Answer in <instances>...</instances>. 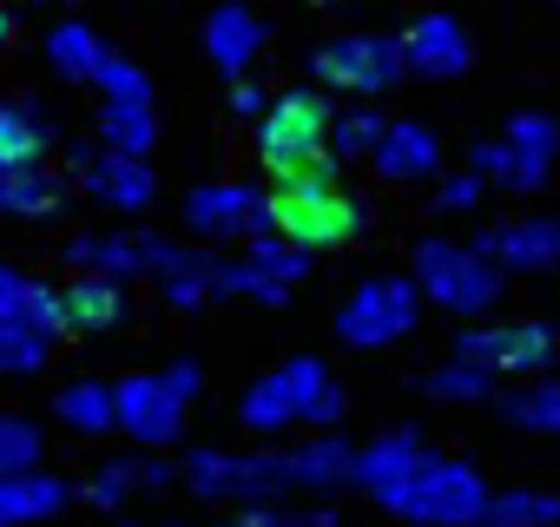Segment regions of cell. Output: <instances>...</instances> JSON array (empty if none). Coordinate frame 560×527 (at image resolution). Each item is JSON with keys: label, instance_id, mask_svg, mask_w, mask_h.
<instances>
[{"label": "cell", "instance_id": "obj_1", "mask_svg": "<svg viewBox=\"0 0 560 527\" xmlns=\"http://www.w3.org/2000/svg\"><path fill=\"white\" fill-rule=\"evenodd\" d=\"M343 165H317V172H304V178H291V185H277L270 191V237H284L291 250H337V244H357L363 237V224H370V211L343 191V178H337Z\"/></svg>", "mask_w": 560, "mask_h": 527}, {"label": "cell", "instance_id": "obj_2", "mask_svg": "<svg viewBox=\"0 0 560 527\" xmlns=\"http://www.w3.org/2000/svg\"><path fill=\"white\" fill-rule=\"evenodd\" d=\"M185 488L198 501H231L244 507H277V494H291V448H264V455H231V448H191L178 461Z\"/></svg>", "mask_w": 560, "mask_h": 527}, {"label": "cell", "instance_id": "obj_3", "mask_svg": "<svg viewBox=\"0 0 560 527\" xmlns=\"http://www.w3.org/2000/svg\"><path fill=\"white\" fill-rule=\"evenodd\" d=\"M330 106L317 93H284L264 119H257V159L277 185H291L317 165H330Z\"/></svg>", "mask_w": 560, "mask_h": 527}, {"label": "cell", "instance_id": "obj_4", "mask_svg": "<svg viewBox=\"0 0 560 527\" xmlns=\"http://www.w3.org/2000/svg\"><path fill=\"white\" fill-rule=\"evenodd\" d=\"M488 475L475 468V461H462V455H422V468H416V481L402 488V501H396V514L409 520V527H475L481 514H488Z\"/></svg>", "mask_w": 560, "mask_h": 527}, {"label": "cell", "instance_id": "obj_5", "mask_svg": "<svg viewBox=\"0 0 560 527\" xmlns=\"http://www.w3.org/2000/svg\"><path fill=\"white\" fill-rule=\"evenodd\" d=\"M416 291L429 304H442L448 317H481L501 297V271H494V264H481L455 237H422L416 244Z\"/></svg>", "mask_w": 560, "mask_h": 527}, {"label": "cell", "instance_id": "obj_6", "mask_svg": "<svg viewBox=\"0 0 560 527\" xmlns=\"http://www.w3.org/2000/svg\"><path fill=\"white\" fill-rule=\"evenodd\" d=\"M93 86H100V139H106V152L145 159L159 145V93H152V80L126 54H106Z\"/></svg>", "mask_w": 560, "mask_h": 527}, {"label": "cell", "instance_id": "obj_7", "mask_svg": "<svg viewBox=\"0 0 560 527\" xmlns=\"http://www.w3.org/2000/svg\"><path fill=\"white\" fill-rule=\"evenodd\" d=\"M553 152H560V126L547 113H514L501 139L475 145L468 152V172L481 185H508V191H540L547 172H553Z\"/></svg>", "mask_w": 560, "mask_h": 527}, {"label": "cell", "instance_id": "obj_8", "mask_svg": "<svg viewBox=\"0 0 560 527\" xmlns=\"http://www.w3.org/2000/svg\"><path fill=\"white\" fill-rule=\"evenodd\" d=\"M416 317H422V291L409 278H370L337 311V337L350 350H383V343H402L416 330Z\"/></svg>", "mask_w": 560, "mask_h": 527}, {"label": "cell", "instance_id": "obj_9", "mask_svg": "<svg viewBox=\"0 0 560 527\" xmlns=\"http://www.w3.org/2000/svg\"><path fill=\"white\" fill-rule=\"evenodd\" d=\"M185 231L198 244H237V237H270V198L244 178H218V185H198L185 198Z\"/></svg>", "mask_w": 560, "mask_h": 527}, {"label": "cell", "instance_id": "obj_10", "mask_svg": "<svg viewBox=\"0 0 560 527\" xmlns=\"http://www.w3.org/2000/svg\"><path fill=\"white\" fill-rule=\"evenodd\" d=\"M560 337L547 324H481L455 337V363L481 370V376H527V370H553Z\"/></svg>", "mask_w": 560, "mask_h": 527}, {"label": "cell", "instance_id": "obj_11", "mask_svg": "<svg viewBox=\"0 0 560 527\" xmlns=\"http://www.w3.org/2000/svg\"><path fill=\"white\" fill-rule=\"evenodd\" d=\"M311 67H317V80L337 86V93H383V86H396V80L409 73L396 34H343V40L317 47Z\"/></svg>", "mask_w": 560, "mask_h": 527}, {"label": "cell", "instance_id": "obj_12", "mask_svg": "<svg viewBox=\"0 0 560 527\" xmlns=\"http://www.w3.org/2000/svg\"><path fill=\"white\" fill-rule=\"evenodd\" d=\"M311 271V257L291 250L284 237H257L244 257H224V297H257V304H284Z\"/></svg>", "mask_w": 560, "mask_h": 527}, {"label": "cell", "instance_id": "obj_13", "mask_svg": "<svg viewBox=\"0 0 560 527\" xmlns=\"http://www.w3.org/2000/svg\"><path fill=\"white\" fill-rule=\"evenodd\" d=\"M113 422L139 448H172L185 435V402L165 389V376H126L113 383Z\"/></svg>", "mask_w": 560, "mask_h": 527}, {"label": "cell", "instance_id": "obj_14", "mask_svg": "<svg viewBox=\"0 0 560 527\" xmlns=\"http://www.w3.org/2000/svg\"><path fill=\"white\" fill-rule=\"evenodd\" d=\"M0 330L8 337H27L40 350H54L67 337V311H60V291L27 278L21 264H0Z\"/></svg>", "mask_w": 560, "mask_h": 527}, {"label": "cell", "instance_id": "obj_15", "mask_svg": "<svg viewBox=\"0 0 560 527\" xmlns=\"http://www.w3.org/2000/svg\"><path fill=\"white\" fill-rule=\"evenodd\" d=\"M468 250L481 264H494V271H553V264H560V218H508V224H488V231H475Z\"/></svg>", "mask_w": 560, "mask_h": 527}, {"label": "cell", "instance_id": "obj_16", "mask_svg": "<svg viewBox=\"0 0 560 527\" xmlns=\"http://www.w3.org/2000/svg\"><path fill=\"white\" fill-rule=\"evenodd\" d=\"M396 40H402V67L422 73V80H455V73H468V60H475V40H468V27H462L455 14H422V21H409Z\"/></svg>", "mask_w": 560, "mask_h": 527}, {"label": "cell", "instance_id": "obj_17", "mask_svg": "<svg viewBox=\"0 0 560 527\" xmlns=\"http://www.w3.org/2000/svg\"><path fill=\"white\" fill-rule=\"evenodd\" d=\"M73 165H80L86 198H100L106 211H145V204H152V191H159V178H152V165H145V159H119V152H106V145L73 152Z\"/></svg>", "mask_w": 560, "mask_h": 527}, {"label": "cell", "instance_id": "obj_18", "mask_svg": "<svg viewBox=\"0 0 560 527\" xmlns=\"http://www.w3.org/2000/svg\"><path fill=\"white\" fill-rule=\"evenodd\" d=\"M422 442L409 435V429H396V435H383V442H370V448H357V468H350V488H363L376 507H389L396 514V501H402V488L416 481V468H422Z\"/></svg>", "mask_w": 560, "mask_h": 527}, {"label": "cell", "instance_id": "obj_19", "mask_svg": "<svg viewBox=\"0 0 560 527\" xmlns=\"http://www.w3.org/2000/svg\"><path fill=\"white\" fill-rule=\"evenodd\" d=\"M152 278H159V291H165L178 311H191V304L224 297V257L191 250V244H165V237H152Z\"/></svg>", "mask_w": 560, "mask_h": 527}, {"label": "cell", "instance_id": "obj_20", "mask_svg": "<svg viewBox=\"0 0 560 527\" xmlns=\"http://www.w3.org/2000/svg\"><path fill=\"white\" fill-rule=\"evenodd\" d=\"M277 383H284V396H291V422H311V429L337 435L350 396H343V383H337V370L324 356H291L284 370H277Z\"/></svg>", "mask_w": 560, "mask_h": 527}, {"label": "cell", "instance_id": "obj_21", "mask_svg": "<svg viewBox=\"0 0 560 527\" xmlns=\"http://www.w3.org/2000/svg\"><path fill=\"white\" fill-rule=\"evenodd\" d=\"M67 264L80 278H106V284L126 291V278L152 271V237H139V231H80V237H67Z\"/></svg>", "mask_w": 560, "mask_h": 527}, {"label": "cell", "instance_id": "obj_22", "mask_svg": "<svg viewBox=\"0 0 560 527\" xmlns=\"http://www.w3.org/2000/svg\"><path fill=\"white\" fill-rule=\"evenodd\" d=\"M370 165L389 185H422V178L442 172V145H435V132L422 119H389V132H383V145H376Z\"/></svg>", "mask_w": 560, "mask_h": 527}, {"label": "cell", "instance_id": "obj_23", "mask_svg": "<svg viewBox=\"0 0 560 527\" xmlns=\"http://www.w3.org/2000/svg\"><path fill=\"white\" fill-rule=\"evenodd\" d=\"M264 40H270V27H264L250 8H218V14L205 21V54H211V67H218L231 86L250 73V60L264 54Z\"/></svg>", "mask_w": 560, "mask_h": 527}, {"label": "cell", "instance_id": "obj_24", "mask_svg": "<svg viewBox=\"0 0 560 527\" xmlns=\"http://www.w3.org/2000/svg\"><path fill=\"white\" fill-rule=\"evenodd\" d=\"M67 501H73V481H60V475H21V481H0V527L54 520Z\"/></svg>", "mask_w": 560, "mask_h": 527}, {"label": "cell", "instance_id": "obj_25", "mask_svg": "<svg viewBox=\"0 0 560 527\" xmlns=\"http://www.w3.org/2000/svg\"><path fill=\"white\" fill-rule=\"evenodd\" d=\"M350 468H357V448H350L343 435H311L304 448H291V488H304V494L343 488Z\"/></svg>", "mask_w": 560, "mask_h": 527}, {"label": "cell", "instance_id": "obj_26", "mask_svg": "<svg viewBox=\"0 0 560 527\" xmlns=\"http://www.w3.org/2000/svg\"><path fill=\"white\" fill-rule=\"evenodd\" d=\"M67 204V185L47 165H0V211L8 218H54Z\"/></svg>", "mask_w": 560, "mask_h": 527}, {"label": "cell", "instance_id": "obj_27", "mask_svg": "<svg viewBox=\"0 0 560 527\" xmlns=\"http://www.w3.org/2000/svg\"><path fill=\"white\" fill-rule=\"evenodd\" d=\"M60 311H67V330L106 337V330H119V317H126V291L106 284V278H73V284L60 291Z\"/></svg>", "mask_w": 560, "mask_h": 527}, {"label": "cell", "instance_id": "obj_28", "mask_svg": "<svg viewBox=\"0 0 560 527\" xmlns=\"http://www.w3.org/2000/svg\"><path fill=\"white\" fill-rule=\"evenodd\" d=\"M501 422H514L527 435H560V376H527L521 389H508Z\"/></svg>", "mask_w": 560, "mask_h": 527}, {"label": "cell", "instance_id": "obj_29", "mask_svg": "<svg viewBox=\"0 0 560 527\" xmlns=\"http://www.w3.org/2000/svg\"><path fill=\"white\" fill-rule=\"evenodd\" d=\"M106 54H113V47H100V34H93L86 21H67V27L47 34V60H54V73H67V80H100Z\"/></svg>", "mask_w": 560, "mask_h": 527}, {"label": "cell", "instance_id": "obj_30", "mask_svg": "<svg viewBox=\"0 0 560 527\" xmlns=\"http://www.w3.org/2000/svg\"><path fill=\"white\" fill-rule=\"evenodd\" d=\"M40 152H47V119L27 99H8L0 106V165H40Z\"/></svg>", "mask_w": 560, "mask_h": 527}, {"label": "cell", "instance_id": "obj_31", "mask_svg": "<svg viewBox=\"0 0 560 527\" xmlns=\"http://www.w3.org/2000/svg\"><path fill=\"white\" fill-rule=\"evenodd\" d=\"M383 132H389V119H383L376 106H350V113H337V119H330V165H343V159H376Z\"/></svg>", "mask_w": 560, "mask_h": 527}, {"label": "cell", "instance_id": "obj_32", "mask_svg": "<svg viewBox=\"0 0 560 527\" xmlns=\"http://www.w3.org/2000/svg\"><path fill=\"white\" fill-rule=\"evenodd\" d=\"M237 422H244L250 435H277V429H291V396H284V383H277V370H270V376H257V383L237 396Z\"/></svg>", "mask_w": 560, "mask_h": 527}, {"label": "cell", "instance_id": "obj_33", "mask_svg": "<svg viewBox=\"0 0 560 527\" xmlns=\"http://www.w3.org/2000/svg\"><path fill=\"white\" fill-rule=\"evenodd\" d=\"M54 409H60V422H73L80 435L119 429V422H113V389H106V383H67V389L54 396Z\"/></svg>", "mask_w": 560, "mask_h": 527}, {"label": "cell", "instance_id": "obj_34", "mask_svg": "<svg viewBox=\"0 0 560 527\" xmlns=\"http://www.w3.org/2000/svg\"><path fill=\"white\" fill-rule=\"evenodd\" d=\"M481 520H494V527H560V494L508 488V494H494V501H488V514H481Z\"/></svg>", "mask_w": 560, "mask_h": 527}, {"label": "cell", "instance_id": "obj_35", "mask_svg": "<svg viewBox=\"0 0 560 527\" xmlns=\"http://www.w3.org/2000/svg\"><path fill=\"white\" fill-rule=\"evenodd\" d=\"M40 475V429L27 415H0V481Z\"/></svg>", "mask_w": 560, "mask_h": 527}, {"label": "cell", "instance_id": "obj_36", "mask_svg": "<svg viewBox=\"0 0 560 527\" xmlns=\"http://www.w3.org/2000/svg\"><path fill=\"white\" fill-rule=\"evenodd\" d=\"M488 389H494V376H481V370H468V363H455V356L422 376V396H435V402H481Z\"/></svg>", "mask_w": 560, "mask_h": 527}, {"label": "cell", "instance_id": "obj_37", "mask_svg": "<svg viewBox=\"0 0 560 527\" xmlns=\"http://www.w3.org/2000/svg\"><path fill=\"white\" fill-rule=\"evenodd\" d=\"M224 527H337V514L317 501V507H244L231 514Z\"/></svg>", "mask_w": 560, "mask_h": 527}, {"label": "cell", "instance_id": "obj_38", "mask_svg": "<svg viewBox=\"0 0 560 527\" xmlns=\"http://www.w3.org/2000/svg\"><path fill=\"white\" fill-rule=\"evenodd\" d=\"M132 488H139V461H100L93 481H86V501L93 507H119Z\"/></svg>", "mask_w": 560, "mask_h": 527}, {"label": "cell", "instance_id": "obj_39", "mask_svg": "<svg viewBox=\"0 0 560 527\" xmlns=\"http://www.w3.org/2000/svg\"><path fill=\"white\" fill-rule=\"evenodd\" d=\"M47 363V350L40 343H27V337H8L0 330V376H34Z\"/></svg>", "mask_w": 560, "mask_h": 527}, {"label": "cell", "instance_id": "obj_40", "mask_svg": "<svg viewBox=\"0 0 560 527\" xmlns=\"http://www.w3.org/2000/svg\"><path fill=\"white\" fill-rule=\"evenodd\" d=\"M475 198H481V178H475V172H455V178H442V191H435L442 211H475Z\"/></svg>", "mask_w": 560, "mask_h": 527}, {"label": "cell", "instance_id": "obj_41", "mask_svg": "<svg viewBox=\"0 0 560 527\" xmlns=\"http://www.w3.org/2000/svg\"><path fill=\"white\" fill-rule=\"evenodd\" d=\"M159 376H165V389H172L178 402H191V396L205 389V370H198L191 356H178V363H172V370H159Z\"/></svg>", "mask_w": 560, "mask_h": 527}, {"label": "cell", "instance_id": "obj_42", "mask_svg": "<svg viewBox=\"0 0 560 527\" xmlns=\"http://www.w3.org/2000/svg\"><path fill=\"white\" fill-rule=\"evenodd\" d=\"M231 113H237V119H264V93H257L250 80H237V86H231Z\"/></svg>", "mask_w": 560, "mask_h": 527}, {"label": "cell", "instance_id": "obj_43", "mask_svg": "<svg viewBox=\"0 0 560 527\" xmlns=\"http://www.w3.org/2000/svg\"><path fill=\"white\" fill-rule=\"evenodd\" d=\"M165 481H178L172 461H139V488H165Z\"/></svg>", "mask_w": 560, "mask_h": 527}, {"label": "cell", "instance_id": "obj_44", "mask_svg": "<svg viewBox=\"0 0 560 527\" xmlns=\"http://www.w3.org/2000/svg\"><path fill=\"white\" fill-rule=\"evenodd\" d=\"M8 40H14V14H8V8H0V47H8Z\"/></svg>", "mask_w": 560, "mask_h": 527}, {"label": "cell", "instance_id": "obj_45", "mask_svg": "<svg viewBox=\"0 0 560 527\" xmlns=\"http://www.w3.org/2000/svg\"><path fill=\"white\" fill-rule=\"evenodd\" d=\"M475 527H494V520H475Z\"/></svg>", "mask_w": 560, "mask_h": 527}]
</instances>
